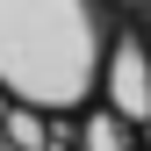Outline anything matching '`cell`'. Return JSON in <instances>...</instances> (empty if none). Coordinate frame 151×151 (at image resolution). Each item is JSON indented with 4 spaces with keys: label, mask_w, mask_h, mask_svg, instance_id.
<instances>
[{
    "label": "cell",
    "mask_w": 151,
    "mask_h": 151,
    "mask_svg": "<svg viewBox=\"0 0 151 151\" xmlns=\"http://www.w3.org/2000/svg\"><path fill=\"white\" fill-rule=\"evenodd\" d=\"M108 14L101 0H0V86L7 101L72 115L101 86Z\"/></svg>",
    "instance_id": "obj_1"
},
{
    "label": "cell",
    "mask_w": 151,
    "mask_h": 151,
    "mask_svg": "<svg viewBox=\"0 0 151 151\" xmlns=\"http://www.w3.org/2000/svg\"><path fill=\"white\" fill-rule=\"evenodd\" d=\"M101 93H108V108H115L129 129H151V50H144V36L108 43V58H101Z\"/></svg>",
    "instance_id": "obj_2"
},
{
    "label": "cell",
    "mask_w": 151,
    "mask_h": 151,
    "mask_svg": "<svg viewBox=\"0 0 151 151\" xmlns=\"http://www.w3.org/2000/svg\"><path fill=\"white\" fill-rule=\"evenodd\" d=\"M79 151H129V122L115 115V108L86 115V122H79Z\"/></svg>",
    "instance_id": "obj_3"
},
{
    "label": "cell",
    "mask_w": 151,
    "mask_h": 151,
    "mask_svg": "<svg viewBox=\"0 0 151 151\" xmlns=\"http://www.w3.org/2000/svg\"><path fill=\"white\" fill-rule=\"evenodd\" d=\"M144 7H151V0H144Z\"/></svg>",
    "instance_id": "obj_4"
}]
</instances>
